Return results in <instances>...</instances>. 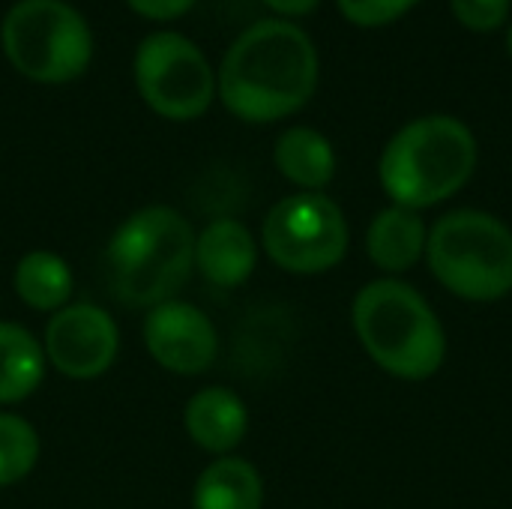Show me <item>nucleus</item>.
Here are the masks:
<instances>
[{"label": "nucleus", "mask_w": 512, "mask_h": 509, "mask_svg": "<svg viewBox=\"0 0 512 509\" xmlns=\"http://www.w3.org/2000/svg\"><path fill=\"white\" fill-rule=\"evenodd\" d=\"M318 87V51L291 21L252 24L228 48L216 90L222 105L246 123H273L300 111Z\"/></svg>", "instance_id": "f257e3e1"}, {"label": "nucleus", "mask_w": 512, "mask_h": 509, "mask_svg": "<svg viewBox=\"0 0 512 509\" xmlns=\"http://www.w3.org/2000/svg\"><path fill=\"white\" fill-rule=\"evenodd\" d=\"M108 285L117 303L150 312L180 294L195 270V228L165 204L126 216L105 249Z\"/></svg>", "instance_id": "f03ea898"}, {"label": "nucleus", "mask_w": 512, "mask_h": 509, "mask_svg": "<svg viewBox=\"0 0 512 509\" xmlns=\"http://www.w3.org/2000/svg\"><path fill=\"white\" fill-rule=\"evenodd\" d=\"M363 351L387 375L426 381L447 360V336L420 291L399 279H378L360 288L351 309Z\"/></svg>", "instance_id": "7ed1b4c3"}, {"label": "nucleus", "mask_w": 512, "mask_h": 509, "mask_svg": "<svg viewBox=\"0 0 512 509\" xmlns=\"http://www.w3.org/2000/svg\"><path fill=\"white\" fill-rule=\"evenodd\" d=\"M477 168L474 132L450 117L429 114L402 126L381 153L378 174L393 204L408 210L453 198Z\"/></svg>", "instance_id": "20e7f679"}, {"label": "nucleus", "mask_w": 512, "mask_h": 509, "mask_svg": "<svg viewBox=\"0 0 512 509\" xmlns=\"http://www.w3.org/2000/svg\"><path fill=\"white\" fill-rule=\"evenodd\" d=\"M426 261L450 294L495 303L512 291V228L483 210H453L432 225Z\"/></svg>", "instance_id": "39448f33"}, {"label": "nucleus", "mask_w": 512, "mask_h": 509, "mask_svg": "<svg viewBox=\"0 0 512 509\" xmlns=\"http://www.w3.org/2000/svg\"><path fill=\"white\" fill-rule=\"evenodd\" d=\"M9 63L30 81L66 84L93 60V33L63 0H18L0 27Z\"/></svg>", "instance_id": "423d86ee"}, {"label": "nucleus", "mask_w": 512, "mask_h": 509, "mask_svg": "<svg viewBox=\"0 0 512 509\" xmlns=\"http://www.w3.org/2000/svg\"><path fill=\"white\" fill-rule=\"evenodd\" d=\"M348 219L324 192H297L270 207L261 243L270 261L297 276L327 273L348 255Z\"/></svg>", "instance_id": "0eeeda50"}, {"label": "nucleus", "mask_w": 512, "mask_h": 509, "mask_svg": "<svg viewBox=\"0 0 512 509\" xmlns=\"http://www.w3.org/2000/svg\"><path fill=\"white\" fill-rule=\"evenodd\" d=\"M141 99L165 120H195L216 96V75L201 48L180 33H153L135 51Z\"/></svg>", "instance_id": "6e6552de"}, {"label": "nucleus", "mask_w": 512, "mask_h": 509, "mask_svg": "<svg viewBox=\"0 0 512 509\" xmlns=\"http://www.w3.org/2000/svg\"><path fill=\"white\" fill-rule=\"evenodd\" d=\"M45 360L72 381L105 375L120 354L117 321L93 303H69L54 312L42 333Z\"/></svg>", "instance_id": "1a4fd4ad"}, {"label": "nucleus", "mask_w": 512, "mask_h": 509, "mask_svg": "<svg viewBox=\"0 0 512 509\" xmlns=\"http://www.w3.org/2000/svg\"><path fill=\"white\" fill-rule=\"evenodd\" d=\"M141 336L153 363L174 375H204L219 354V333L210 315L177 297L144 315Z\"/></svg>", "instance_id": "9d476101"}, {"label": "nucleus", "mask_w": 512, "mask_h": 509, "mask_svg": "<svg viewBox=\"0 0 512 509\" xmlns=\"http://www.w3.org/2000/svg\"><path fill=\"white\" fill-rule=\"evenodd\" d=\"M183 429L204 453L216 459L231 456L249 432L246 402L228 387H204L189 396L183 408Z\"/></svg>", "instance_id": "9b49d317"}, {"label": "nucleus", "mask_w": 512, "mask_h": 509, "mask_svg": "<svg viewBox=\"0 0 512 509\" xmlns=\"http://www.w3.org/2000/svg\"><path fill=\"white\" fill-rule=\"evenodd\" d=\"M258 267V240L240 219H213L195 234V270L216 288L243 285Z\"/></svg>", "instance_id": "f8f14e48"}, {"label": "nucleus", "mask_w": 512, "mask_h": 509, "mask_svg": "<svg viewBox=\"0 0 512 509\" xmlns=\"http://www.w3.org/2000/svg\"><path fill=\"white\" fill-rule=\"evenodd\" d=\"M429 231L417 210L387 207L381 210L366 231V255L384 273H408L426 255Z\"/></svg>", "instance_id": "ddd939ff"}, {"label": "nucleus", "mask_w": 512, "mask_h": 509, "mask_svg": "<svg viewBox=\"0 0 512 509\" xmlns=\"http://www.w3.org/2000/svg\"><path fill=\"white\" fill-rule=\"evenodd\" d=\"M192 509H264V480L240 456L213 459L192 486Z\"/></svg>", "instance_id": "4468645a"}, {"label": "nucleus", "mask_w": 512, "mask_h": 509, "mask_svg": "<svg viewBox=\"0 0 512 509\" xmlns=\"http://www.w3.org/2000/svg\"><path fill=\"white\" fill-rule=\"evenodd\" d=\"M48 372L42 339L15 321H0V405L30 399Z\"/></svg>", "instance_id": "2eb2a0df"}, {"label": "nucleus", "mask_w": 512, "mask_h": 509, "mask_svg": "<svg viewBox=\"0 0 512 509\" xmlns=\"http://www.w3.org/2000/svg\"><path fill=\"white\" fill-rule=\"evenodd\" d=\"M273 162L279 174L291 180L300 192H321L336 177L333 144L309 126H294L282 132L273 147Z\"/></svg>", "instance_id": "dca6fc26"}, {"label": "nucleus", "mask_w": 512, "mask_h": 509, "mask_svg": "<svg viewBox=\"0 0 512 509\" xmlns=\"http://www.w3.org/2000/svg\"><path fill=\"white\" fill-rule=\"evenodd\" d=\"M12 288L15 297L30 306L33 312H60L63 306L72 303V288L75 276L66 258L48 249H33L27 252L12 273Z\"/></svg>", "instance_id": "f3484780"}, {"label": "nucleus", "mask_w": 512, "mask_h": 509, "mask_svg": "<svg viewBox=\"0 0 512 509\" xmlns=\"http://www.w3.org/2000/svg\"><path fill=\"white\" fill-rule=\"evenodd\" d=\"M39 435L30 420L0 411V489L30 477L39 462Z\"/></svg>", "instance_id": "a211bd4d"}, {"label": "nucleus", "mask_w": 512, "mask_h": 509, "mask_svg": "<svg viewBox=\"0 0 512 509\" xmlns=\"http://www.w3.org/2000/svg\"><path fill=\"white\" fill-rule=\"evenodd\" d=\"M417 3L420 0H339V9L351 24L381 27V24H390V21L402 18Z\"/></svg>", "instance_id": "6ab92c4d"}, {"label": "nucleus", "mask_w": 512, "mask_h": 509, "mask_svg": "<svg viewBox=\"0 0 512 509\" xmlns=\"http://www.w3.org/2000/svg\"><path fill=\"white\" fill-rule=\"evenodd\" d=\"M456 18L477 33H489L501 27L510 15L512 0H450Z\"/></svg>", "instance_id": "aec40b11"}, {"label": "nucleus", "mask_w": 512, "mask_h": 509, "mask_svg": "<svg viewBox=\"0 0 512 509\" xmlns=\"http://www.w3.org/2000/svg\"><path fill=\"white\" fill-rule=\"evenodd\" d=\"M138 15L156 18V21H168V18H180L195 0H126Z\"/></svg>", "instance_id": "412c9836"}, {"label": "nucleus", "mask_w": 512, "mask_h": 509, "mask_svg": "<svg viewBox=\"0 0 512 509\" xmlns=\"http://www.w3.org/2000/svg\"><path fill=\"white\" fill-rule=\"evenodd\" d=\"M279 15H306L318 6V0H264Z\"/></svg>", "instance_id": "4be33fe9"}, {"label": "nucleus", "mask_w": 512, "mask_h": 509, "mask_svg": "<svg viewBox=\"0 0 512 509\" xmlns=\"http://www.w3.org/2000/svg\"><path fill=\"white\" fill-rule=\"evenodd\" d=\"M507 48H510V54H512V27H510V36H507Z\"/></svg>", "instance_id": "5701e85b"}]
</instances>
